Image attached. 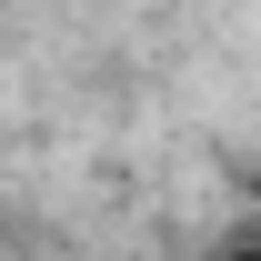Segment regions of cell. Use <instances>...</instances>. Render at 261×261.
Here are the masks:
<instances>
[{
  "instance_id": "cell-1",
  "label": "cell",
  "mask_w": 261,
  "mask_h": 261,
  "mask_svg": "<svg viewBox=\"0 0 261 261\" xmlns=\"http://www.w3.org/2000/svg\"><path fill=\"white\" fill-rule=\"evenodd\" d=\"M211 261H261V241H251V231H231V241H221Z\"/></svg>"
}]
</instances>
